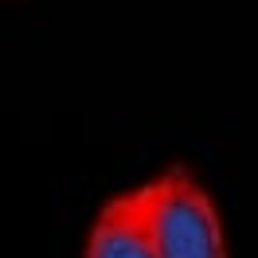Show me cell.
Here are the masks:
<instances>
[{
  "mask_svg": "<svg viewBox=\"0 0 258 258\" xmlns=\"http://www.w3.org/2000/svg\"><path fill=\"white\" fill-rule=\"evenodd\" d=\"M153 258H227L219 211L188 168H168L149 180Z\"/></svg>",
  "mask_w": 258,
  "mask_h": 258,
  "instance_id": "cell-1",
  "label": "cell"
},
{
  "mask_svg": "<svg viewBox=\"0 0 258 258\" xmlns=\"http://www.w3.org/2000/svg\"><path fill=\"white\" fill-rule=\"evenodd\" d=\"M82 258H153V231H149V184L113 196L98 211L86 235Z\"/></svg>",
  "mask_w": 258,
  "mask_h": 258,
  "instance_id": "cell-2",
  "label": "cell"
}]
</instances>
